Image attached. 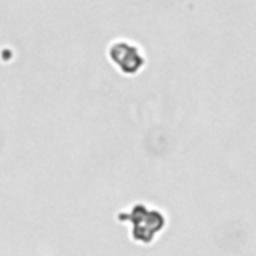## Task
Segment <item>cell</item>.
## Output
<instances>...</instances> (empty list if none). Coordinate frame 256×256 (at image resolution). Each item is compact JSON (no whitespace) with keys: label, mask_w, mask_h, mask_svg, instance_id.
I'll use <instances>...</instances> for the list:
<instances>
[{"label":"cell","mask_w":256,"mask_h":256,"mask_svg":"<svg viewBox=\"0 0 256 256\" xmlns=\"http://www.w3.org/2000/svg\"><path fill=\"white\" fill-rule=\"evenodd\" d=\"M118 220H126L130 224V236L138 244H150L166 224V216L162 210L142 202H136L134 206L118 214Z\"/></svg>","instance_id":"1"},{"label":"cell","mask_w":256,"mask_h":256,"mask_svg":"<svg viewBox=\"0 0 256 256\" xmlns=\"http://www.w3.org/2000/svg\"><path fill=\"white\" fill-rule=\"evenodd\" d=\"M108 58L124 76H136L146 66V56L138 44L130 40H114L108 46Z\"/></svg>","instance_id":"2"}]
</instances>
